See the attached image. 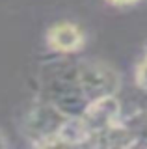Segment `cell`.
Wrapping results in <instances>:
<instances>
[{"label":"cell","mask_w":147,"mask_h":149,"mask_svg":"<svg viewBox=\"0 0 147 149\" xmlns=\"http://www.w3.org/2000/svg\"><path fill=\"white\" fill-rule=\"evenodd\" d=\"M67 118L69 114L60 110L56 104L39 99L24 114L21 121V132L34 147H54L56 134Z\"/></svg>","instance_id":"6da1fadb"},{"label":"cell","mask_w":147,"mask_h":149,"mask_svg":"<svg viewBox=\"0 0 147 149\" xmlns=\"http://www.w3.org/2000/svg\"><path fill=\"white\" fill-rule=\"evenodd\" d=\"M75 78L80 91L89 101L103 95H117L121 88V77L112 65L99 60H82L73 63Z\"/></svg>","instance_id":"7a4b0ae2"},{"label":"cell","mask_w":147,"mask_h":149,"mask_svg":"<svg viewBox=\"0 0 147 149\" xmlns=\"http://www.w3.org/2000/svg\"><path fill=\"white\" fill-rule=\"evenodd\" d=\"M86 41H88V37H86L84 28L71 21L54 22L45 32V43H47V47L52 52L63 54V56L76 54L80 50H84Z\"/></svg>","instance_id":"3957f363"},{"label":"cell","mask_w":147,"mask_h":149,"mask_svg":"<svg viewBox=\"0 0 147 149\" xmlns=\"http://www.w3.org/2000/svg\"><path fill=\"white\" fill-rule=\"evenodd\" d=\"M80 116L89 125L91 132H97L123 121V110L117 95H103L89 101Z\"/></svg>","instance_id":"277c9868"},{"label":"cell","mask_w":147,"mask_h":149,"mask_svg":"<svg viewBox=\"0 0 147 149\" xmlns=\"http://www.w3.org/2000/svg\"><path fill=\"white\" fill-rule=\"evenodd\" d=\"M123 121L134 132V136L138 140V146L147 147V110H140L136 114L128 116V118H123Z\"/></svg>","instance_id":"5b68a950"},{"label":"cell","mask_w":147,"mask_h":149,"mask_svg":"<svg viewBox=\"0 0 147 149\" xmlns=\"http://www.w3.org/2000/svg\"><path fill=\"white\" fill-rule=\"evenodd\" d=\"M103 2L108 4V6H112V8L125 9V8H134V6H138V4H141L144 0H103Z\"/></svg>","instance_id":"8992f818"},{"label":"cell","mask_w":147,"mask_h":149,"mask_svg":"<svg viewBox=\"0 0 147 149\" xmlns=\"http://www.w3.org/2000/svg\"><path fill=\"white\" fill-rule=\"evenodd\" d=\"M11 143H10V140H8V136L4 134V130H0V149H4V147H10Z\"/></svg>","instance_id":"52a82bcc"},{"label":"cell","mask_w":147,"mask_h":149,"mask_svg":"<svg viewBox=\"0 0 147 149\" xmlns=\"http://www.w3.org/2000/svg\"><path fill=\"white\" fill-rule=\"evenodd\" d=\"M141 56H144V58H147V45L144 47V52H141Z\"/></svg>","instance_id":"ba28073f"}]
</instances>
